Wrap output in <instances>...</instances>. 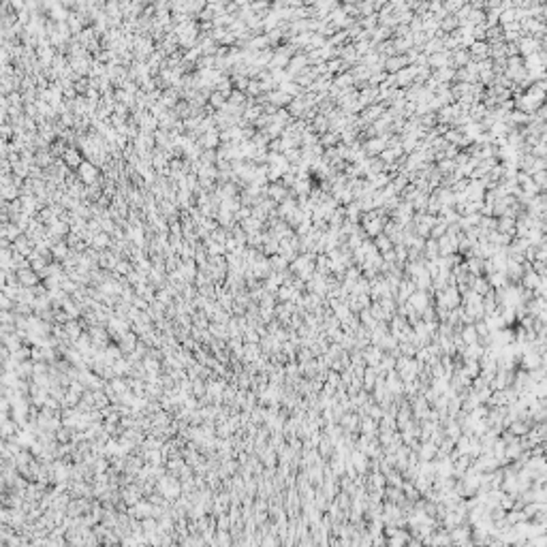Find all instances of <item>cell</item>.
I'll return each instance as SVG.
<instances>
[{
  "instance_id": "1",
  "label": "cell",
  "mask_w": 547,
  "mask_h": 547,
  "mask_svg": "<svg viewBox=\"0 0 547 547\" xmlns=\"http://www.w3.org/2000/svg\"><path fill=\"white\" fill-rule=\"evenodd\" d=\"M492 547H496V545H492ZM498 547H506V545H498Z\"/></svg>"
}]
</instances>
